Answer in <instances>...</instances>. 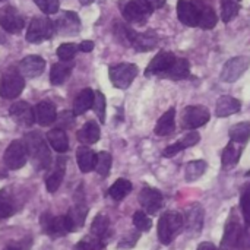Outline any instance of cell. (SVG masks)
Wrapping results in <instances>:
<instances>
[{
  "label": "cell",
  "mask_w": 250,
  "mask_h": 250,
  "mask_svg": "<svg viewBox=\"0 0 250 250\" xmlns=\"http://www.w3.org/2000/svg\"><path fill=\"white\" fill-rule=\"evenodd\" d=\"M3 250H23L22 248H19L18 245H7Z\"/></svg>",
  "instance_id": "681fc988"
},
{
  "label": "cell",
  "mask_w": 250,
  "mask_h": 250,
  "mask_svg": "<svg viewBox=\"0 0 250 250\" xmlns=\"http://www.w3.org/2000/svg\"><path fill=\"white\" fill-rule=\"evenodd\" d=\"M176 59L177 57L173 53H170V51H161V53H158L151 60V63L148 64V67L145 70V75L146 76H149V75H161L163 76L173 66V63L176 62Z\"/></svg>",
  "instance_id": "4fadbf2b"
},
{
  "label": "cell",
  "mask_w": 250,
  "mask_h": 250,
  "mask_svg": "<svg viewBox=\"0 0 250 250\" xmlns=\"http://www.w3.org/2000/svg\"><path fill=\"white\" fill-rule=\"evenodd\" d=\"M57 31H60L63 35H76L81 29V21L75 12H64L54 25Z\"/></svg>",
  "instance_id": "e0dca14e"
},
{
  "label": "cell",
  "mask_w": 250,
  "mask_h": 250,
  "mask_svg": "<svg viewBox=\"0 0 250 250\" xmlns=\"http://www.w3.org/2000/svg\"><path fill=\"white\" fill-rule=\"evenodd\" d=\"M108 227H110V220L107 215L104 214H100L94 218L92 221V226H91V233L98 237V239H103L105 236V233L108 231Z\"/></svg>",
  "instance_id": "8d00e7d4"
},
{
  "label": "cell",
  "mask_w": 250,
  "mask_h": 250,
  "mask_svg": "<svg viewBox=\"0 0 250 250\" xmlns=\"http://www.w3.org/2000/svg\"><path fill=\"white\" fill-rule=\"evenodd\" d=\"M78 48H79L81 51H83V53H89V51H92V48H94V42H92V41H82V42L78 45Z\"/></svg>",
  "instance_id": "bcb514c9"
},
{
  "label": "cell",
  "mask_w": 250,
  "mask_h": 250,
  "mask_svg": "<svg viewBox=\"0 0 250 250\" xmlns=\"http://www.w3.org/2000/svg\"><path fill=\"white\" fill-rule=\"evenodd\" d=\"M42 226H44V231L51 236V237H62L64 236L67 231L66 227V220L64 215L63 217H50V215H44L42 218Z\"/></svg>",
  "instance_id": "7402d4cb"
},
{
  "label": "cell",
  "mask_w": 250,
  "mask_h": 250,
  "mask_svg": "<svg viewBox=\"0 0 250 250\" xmlns=\"http://www.w3.org/2000/svg\"><path fill=\"white\" fill-rule=\"evenodd\" d=\"M0 26L10 34H19L25 26V21L18 9L13 6H3L0 9Z\"/></svg>",
  "instance_id": "9c48e42d"
},
{
  "label": "cell",
  "mask_w": 250,
  "mask_h": 250,
  "mask_svg": "<svg viewBox=\"0 0 250 250\" xmlns=\"http://www.w3.org/2000/svg\"><path fill=\"white\" fill-rule=\"evenodd\" d=\"M25 88L23 76L19 73V70L9 69L1 76L0 81V97L4 100H13L21 95V92Z\"/></svg>",
  "instance_id": "277c9868"
},
{
  "label": "cell",
  "mask_w": 250,
  "mask_h": 250,
  "mask_svg": "<svg viewBox=\"0 0 250 250\" xmlns=\"http://www.w3.org/2000/svg\"><path fill=\"white\" fill-rule=\"evenodd\" d=\"M45 69V60L40 56H26L19 63V73L26 78H37Z\"/></svg>",
  "instance_id": "9a60e30c"
},
{
  "label": "cell",
  "mask_w": 250,
  "mask_h": 250,
  "mask_svg": "<svg viewBox=\"0 0 250 250\" xmlns=\"http://www.w3.org/2000/svg\"><path fill=\"white\" fill-rule=\"evenodd\" d=\"M199 141H201L199 133H196V132H189V133H186L180 141H177L176 144L167 146V148L164 149L163 155L167 157V158H171V157H174L176 154H179L180 151H183V149H186V148H190V146L196 145Z\"/></svg>",
  "instance_id": "44dd1931"
},
{
  "label": "cell",
  "mask_w": 250,
  "mask_h": 250,
  "mask_svg": "<svg viewBox=\"0 0 250 250\" xmlns=\"http://www.w3.org/2000/svg\"><path fill=\"white\" fill-rule=\"evenodd\" d=\"M78 45L73 42H64L57 48V56L62 62H69L75 57V54L78 53Z\"/></svg>",
  "instance_id": "60d3db41"
},
{
  "label": "cell",
  "mask_w": 250,
  "mask_h": 250,
  "mask_svg": "<svg viewBox=\"0 0 250 250\" xmlns=\"http://www.w3.org/2000/svg\"><path fill=\"white\" fill-rule=\"evenodd\" d=\"M199 7V22L198 25L202 29H212L217 25V13L209 6H198Z\"/></svg>",
  "instance_id": "d6a6232c"
},
{
  "label": "cell",
  "mask_w": 250,
  "mask_h": 250,
  "mask_svg": "<svg viewBox=\"0 0 250 250\" xmlns=\"http://www.w3.org/2000/svg\"><path fill=\"white\" fill-rule=\"evenodd\" d=\"M54 23L48 18L37 16L31 21L28 31H26V41L29 42H42L53 37L54 34Z\"/></svg>",
  "instance_id": "5b68a950"
},
{
  "label": "cell",
  "mask_w": 250,
  "mask_h": 250,
  "mask_svg": "<svg viewBox=\"0 0 250 250\" xmlns=\"http://www.w3.org/2000/svg\"><path fill=\"white\" fill-rule=\"evenodd\" d=\"M190 73V66L189 62L186 59H176V62L173 63V66L163 75L164 78H170L174 81H180V79H186Z\"/></svg>",
  "instance_id": "f546056e"
},
{
  "label": "cell",
  "mask_w": 250,
  "mask_h": 250,
  "mask_svg": "<svg viewBox=\"0 0 250 250\" xmlns=\"http://www.w3.org/2000/svg\"><path fill=\"white\" fill-rule=\"evenodd\" d=\"M73 64L67 63V62H62V63H56L51 67L50 72V81L53 85H62L72 73Z\"/></svg>",
  "instance_id": "4dcf8cb0"
},
{
  "label": "cell",
  "mask_w": 250,
  "mask_h": 250,
  "mask_svg": "<svg viewBox=\"0 0 250 250\" xmlns=\"http://www.w3.org/2000/svg\"><path fill=\"white\" fill-rule=\"evenodd\" d=\"M76 161H78V167L82 173H89L95 168L97 154L88 146H79L76 149Z\"/></svg>",
  "instance_id": "603a6c76"
},
{
  "label": "cell",
  "mask_w": 250,
  "mask_h": 250,
  "mask_svg": "<svg viewBox=\"0 0 250 250\" xmlns=\"http://www.w3.org/2000/svg\"><path fill=\"white\" fill-rule=\"evenodd\" d=\"M240 207H242V212L245 217V227H243V234L250 239V189H248L240 201Z\"/></svg>",
  "instance_id": "ab89813d"
},
{
  "label": "cell",
  "mask_w": 250,
  "mask_h": 250,
  "mask_svg": "<svg viewBox=\"0 0 250 250\" xmlns=\"http://www.w3.org/2000/svg\"><path fill=\"white\" fill-rule=\"evenodd\" d=\"M154 12V4L149 0H130L125 4L122 13L123 18L130 23L144 25L151 13Z\"/></svg>",
  "instance_id": "3957f363"
},
{
  "label": "cell",
  "mask_w": 250,
  "mask_h": 250,
  "mask_svg": "<svg viewBox=\"0 0 250 250\" xmlns=\"http://www.w3.org/2000/svg\"><path fill=\"white\" fill-rule=\"evenodd\" d=\"M163 195L160 190L152 189V188H145L142 189L141 195H139V202L142 205V208L145 209L146 214H157L161 207H163Z\"/></svg>",
  "instance_id": "7c38bea8"
},
{
  "label": "cell",
  "mask_w": 250,
  "mask_h": 250,
  "mask_svg": "<svg viewBox=\"0 0 250 250\" xmlns=\"http://www.w3.org/2000/svg\"><path fill=\"white\" fill-rule=\"evenodd\" d=\"M92 1H94V0H79V3H81V4H85V6H86V4H91Z\"/></svg>",
  "instance_id": "f907efd6"
},
{
  "label": "cell",
  "mask_w": 250,
  "mask_h": 250,
  "mask_svg": "<svg viewBox=\"0 0 250 250\" xmlns=\"http://www.w3.org/2000/svg\"><path fill=\"white\" fill-rule=\"evenodd\" d=\"M240 155H242V145L236 144V142H230L226 149L223 151V157H221V161H223V167L227 170V168H231L234 167L239 160H240Z\"/></svg>",
  "instance_id": "1f68e13d"
},
{
  "label": "cell",
  "mask_w": 250,
  "mask_h": 250,
  "mask_svg": "<svg viewBox=\"0 0 250 250\" xmlns=\"http://www.w3.org/2000/svg\"><path fill=\"white\" fill-rule=\"evenodd\" d=\"M9 114L19 126H23V127H29L35 122L34 108L25 101H18V103L12 104V107L9 110Z\"/></svg>",
  "instance_id": "8fae6325"
},
{
  "label": "cell",
  "mask_w": 250,
  "mask_h": 250,
  "mask_svg": "<svg viewBox=\"0 0 250 250\" xmlns=\"http://www.w3.org/2000/svg\"><path fill=\"white\" fill-rule=\"evenodd\" d=\"M185 220L183 215H180L176 211L166 212L160 221H158V239L163 245H170L173 239L180 233L183 229Z\"/></svg>",
  "instance_id": "7a4b0ae2"
},
{
  "label": "cell",
  "mask_w": 250,
  "mask_h": 250,
  "mask_svg": "<svg viewBox=\"0 0 250 250\" xmlns=\"http://www.w3.org/2000/svg\"><path fill=\"white\" fill-rule=\"evenodd\" d=\"M4 164L7 168L10 170H19L26 164L28 155H26V149L22 141H13L10 142V145L6 148L4 155H3Z\"/></svg>",
  "instance_id": "ba28073f"
},
{
  "label": "cell",
  "mask_w": 250,
  "mask_h": 250,
  "mask_svg": "<svg viewBox=\"0 0 250 250\" xmlns=\"http://www.w3.org/2000/svg\"><path fill=\"white\" fill-rule=\"evenodd\" d=\"M205 171H207V163L205 161H202V160L190 161V163H188V166L185 168V179L188 182H195L199 177H202Z\"/></svg>",
  "instance_id": "e575fe53"
},
{
  "label": "cell",
  "mask_w": 250,
  "mask_h": 250,
  "mask_svg": "<svg viewBox=\"0 0 250 250\" xmlns=\"http://www.w3.org/2000/svg\"><path fill=\"white\" fill-rule=\"evenodd\" d=\"M133 224L139 231H148L152 227V220L142 211H136L133 215Z\"/></svg>",
  "instance_id": "7bdbcfd3"
},
{
  "label": "cell",
  "mask_w": 250,
  "mask_h": 250,
  "mask_svg": "<svg viewBox=\"0 0 250 250\" xmlns=\"http://www.w3.org/2000/svg\"><path fill=\"white\" fill-rule=\"evenodd\" d=\"M198 250H217V248L212 243H202V245H199Z\"/></svg>",
  "instance_id": "c3c4849f"
},
{
  "label": "cell",
  "mask_w": 250,
  "mask_h": 250,
  "mask_svg": "<svg viewBox=\"0 0 250 250\" xmlns=\"http://www.w3.org/2000/svg\"><path fill=\"white\" fill-rule=\"evenodd\" d=\"M92 107H94V111H95L97 117L100 119V122L104 123L105 122V97L100 91H95Z\"/></svg>",
  "instance_id": "b9f144b4"
},
{
  "label": "cell",
  "mask_w": 250,
  "mask_h": 250,
  "mask_svg": "<svg viewBox=\"0 0 250 250\" xmlns=\"http://www.w3.org/2000/svg\"><path fill=\"white\" fill-rule=\"evenodd\" d=\"M12 214H13V205L10 199L3 192H0V220L9 218Z\"/></svg>",
  "instance_id": "ee69618b"
},
{
  "label": "cell",
  "mask_w": 250,
  "mask_h": 250,
  "mask_svg": "<svg viewBox=\"0 0 250 250\" xmlns=\"http://www.w3.org/2000/svg\"><path fill=\"white\" fill-rule=\"evenodd\" d=\"M242 230H243V227L240 226L239 220L234 215H231L230 220L226 224V231H224V237H223L221 246L223 248L237 246L239 240H240V236H242Z\"/></svg>",
  "instance_id": "ac0fdd59"
},
{
  "label": "cell",
  "mask_w": 250,
  "mask_h": 250,
  "mask_svg": "<svg viewBox=\"0 0 250 250\" xmlns=\"http://www.w3.org/2000/svg\"><path fill=\"white\" fill-rule=\"evenodd\" d=\"M242 108V104L239 100L233 98V97H229V95H224L221 97L218 101H217V107H215V114L218 117H229L231 114H236L239 113Z\"/></svg>",
  "instance_id": "cb8c5ba5"
},
{
  "label": "cell",
  "mask_w": 250,
  "mask_h": 250,
  "mask_svg": "<svg viewBox=\"0 0 250 250\" xmlns=\"http://www.w3.org/2000/svg\"><path fill=\"white\" fill-rule=\"evenodd\" d=\"M204 224V209L199 205H193L186 212V227L190 233H199Z\"/></svg>",
  "instance_id": "f1b7e54d"
},
{
  "label": "cell",
  "mask_w": 250,
  "mask_h": 250,
  "mask_svg": "<svg viewBox=\"0 0 250 250\" xmlns=\"http://www.w3.org/2000/svg\"><path fill=\"white\" fill-rule=\"evenodd\" d=\"M100 127L95 122H86L78 132V141L82 145H92L100 139Z\"/></svg>",
  "instance_id": "83f0119b"
},
{
  "label": "cell",
  "mask_w": 250,
  "mask_h": 250,
  "mask_svg": "<svg viewBox=\"0 0 250 250\" xmlns=\"http://www.w3.org/2000/svg\"><path fill=\"white\" fill-rule=\"evenodd\" d=\"M149 1H154V0H149Z\"/></svg>",
  "instance_id": "f5cc1de1"
},
{
  "label": "cell",
  "mask_w": 250,
  "mask_h": 250,
  "mask_svg": "<svg viewBox=\"0 0 250 250\" xmlns=\"http://www.w3.org/2000/svg\"><path fill=\"white\" fill-rule=\"evenodd\" d=\"M86 214H88L86 207H85L83 204H76V205L64 215L67 231L72 233V231H76L79 227H82L83 223H85Z\"/></svg>",
  "instance_id": "d6986e66"
},
{
  "label": "cell",
  "mask_w": 250,
  "mask_h": 250,
  "mask_svg": "<svg viewBox=\"0 0 250 250\" xmlns=\"http://www.w3.org/2000/svg\"><path fill=\"white\" fill-rule=\"evenodd\" d=\"M132 190V183L126 179H119L116 180V183H113V186L108 190V195L114 199V201H122L125 199Z\"/></svg>",
  "instance_id": "d590c367"
},
{
  "label": "cell",
  "mask_w": 250,
  "mask_h": 250,
  "mask_svg": "<svg viewBox=\"0 0 250 250\" xmlns=\"http://www.w3.org/2000/svg\"><path fill=\"white\" fill-rule=\"evenodd\" d=\"M250 66V60L248 57H233L230 59L221 72V79L224 82H236Z\"/></svg>",
  "instance_id": "30bf717a"
},
{
  "label": "cell",
  "mask_w": 250,
  "mask_h": 250,
  "mask_svg": "<svg viewBox=\"0 0 250 250\" xmlns=\"http://www.w3.org/2000/svg\"><path fill=\"white\" fill-rule=\"evenodd\" d=\"M23 145L26 155L31 158L32 166L37 170H47L51 163V152L45 144L44 136L40 132H29L25 135Z\"/></svg>",
  "instance_id": "6da1fadb"
},
{
  "label": "cell",
  "mask_w": 250,
  "mask_h": 250,
  "mask_svg": "<svg viewBox=\"0 0 250 250\" xmlns=\"http://www.w3.org/2000/svg\"><path fill=\"white\" fill-rule=\"evenodd\" d=\"M246 176H250V171H248V173H246Z\"/></svg>",
  "instance_id": "816d5d0a"
},
{
  "label": "cell",
  "mask_w": 250,
  "mask_h": 250,
  "mask_svg": "<svg viewBox=\"0 0 250 250\" xmlns=\"http://www.w3.org/2000/svg\"><path fill=\"white\" fill-rule=\"evenodd\" d=\"M64 173H66V158L59 157L56 164H54L53 171L50 173V176L45 180V186H47V190L50 193H54L60 188V185L63 182V177H64Z\"/></svg>",
  "instance_id": "ffe728a7"
},
{
  "label": "cell",
  "mask_w": 250,
  "mask_h": 250,
  "mask_svg": "<svg viewBox=\"0 0 250 250\" xmlns=\"http://www.w3.org/2000/svg\"><path fill=\"white\" fill-rule=\"evenodd\" d=\"M239 4L234 0H221V19L223 22L229 23L234 19L239 13Z\"/></svg>",
  "instance_id": "74e56055"
},
{
  "label": "cell",
  "mask_w": 250,
  "mask_h": 250,
  "mask_svg": "<svg viewBox=\"0 0 250 250\" xmlns=\"http://www.w3.org/2000/svg\"><path fill=\"white\" fill-rule=\"evenodd\" d=\"M94 97H95V92L89 88L86 89H82L75 101H73V114L75 116H81V114H85L94 104Z\"/></svg>",
  "instance_id": "d4e9b609"
},
{
  "label": "cell",
  "mask_w": 250,
  "mask_h": 250,
  "mask_svg": "<svg viewBox=\"0 0 250 250\" xmlns=\"http://www.w3.org/2000/svg\"><path fill=\"white\" fill-rule=\"evenodd\" d=\"M0 1H1V0H0Z\"/></svg>",
  "instance_id": "db71d44e"
},
{
  "label": "cell",
  "mask_w": 250,
  "mask_h": 250,
  "mask_svg": "<svg viewBox=\"0 0 250 250\" xmlns=\"http://www.w3.org/2000/svg\"><path fill=\"white\" fill-rule=\"evenodd\" d=\"M108 75H110L111 83L116 88L125 89V88L130 86V83L136 78L138 67H136V64H132V63H120V64L113 66L110 69Z\"/></svg>",
  "instance_id": "8992f818"
},
{
  "label": "cell",
  "mask_w": 250,
  "mask_h": 250,
  "mask_svg": "<svg viewBox=\"0 0 250 250\" xmlns=\"http://www.w3.org/2000/svg\"><path fill=\"white\" fill-rule=\"evenodd\" d=\"M34 1L47 15L56 13L59 10V0H34Z\"/></svg>",
  "instance_id": "f6af8a7d"
},
{
  "label": "cell",
  "mask_w": 250,
  "mask_h": 250,
  "mask_svg": "<svg viewBox=\"0 0 250 250\" xmlns=\"http://www.w3.org/2000/svg\"><path fill=\"white\" fill-rule=\"evenodd\" d=\"M34 117L40 126H50L56 122L57 117L54 104L50 101H40L34 108Z\"/></svg>",
  "instance_id": "2e32d148"
},
{
  "label": "cell",
  "mask_w": 250,
  "mask_h": 250,
  "mask_svg": "<svg viewBox=\"0 0 250 250\" xmlns=\"http://www.w3.org/2000/svg\"><path fill=\"white\" fill-rule=\"evenodd\" d=\"M230 138L231 142L236 144H246L250 139V122H243L237 123L230 129Z\"/></svg>",
  "instance_id": "836d02e7"
},
{
  "label": "cell",
  "mask_w": 250,
  "mask_h": 250,
  "mask_svg": "<svg viewBox=\"0 0 250 250\" xmlns=\"http://www.w3.org/2000/svg\"><path fill=\"white\" fill-rule=\"evenodd\" d=\"M174 127H176V110L174 108H170L157 122L155 133L158 136H167V135H170V133L174 132Z\"/></svg>",
  "instance_id": "4316f807"
},
{
  "label": "cell",
  "mask_w": 250,
  "mask_h": 250,
  "mask_svg": "<svg viewBox=\"0 0 250 250\" xmlns=\"http://www.w3.org/2000/svg\"><path fill=\"white\" fill-rule=\"evenodd\" d=\"M177 16L182 23L186 26H198L199 22V7L198 4L188 1V0H179L177 3Z\"/></svg>",
  "instance_id": "5bb4252c"
},
{
  "label": "cell",
  "mask_w": 250,
  "mask_h": 250,
  "mask_svg": "<svg viewBox=\"0 0 250 250\" xmlns=\"http://www.w3.org/2000/svg\"><path fill=\"white\" fill-rule=\"evenodd\" d=\"M73 250H94V248L88 242H79Z\"/></svg>",
  "instance_id": "7dc6e473"
},
{
  "label": "cell",
  "mask_w": 250,
  "mask_h": 250,
  "mask_svg": "<svg viewBox=\"0 0 250 250\" xmlns=\"http://www.w3.org/2000/svg\"><path fill=\"white\" fill-rule=\"evenodd\" d=\"M209 110L204 105H189L185 108L182 116V126L185 129H198L209 122Z\"/></svg>",
  "instance_id": "52a82bcc"
},
{
  "label": "cell",
  "mask_w": 250,
  "mask_h": 250,
  "mask_svg": "<svg viewBox=\"0 0 250 250\" xmlns=\"http://www.w3.org/2000/svg\"><path fill=\"white\" fill-rule=\"evenodd\" d=\"M47 141L48 144L51 145V148L60 154H64L67 149H69V139H67V135L63 129L60 127H56V129H51L48 133H47Z\"/></svg>",
  "instance_id": "484cf974"
},
{
  "label": "cell",
  "mask_w": 250,
  "mask_h": 250,
  "mask_svg": "<svg viewBox=\"0 0 250 250\" xmlns=\"http://www.w3.org/2000/svg\"><path fill=\"white\" fill-rule=\"evenodd\" d=\"M111 155L105 151L97 154V163H95V170L100 176H107L111 168Z\"/></svg>",
  "instance_id": "f35d334b"
}]
</instances>
